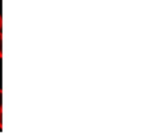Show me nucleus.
Here are the masks:
<instances>
[{"label": "nucleus", "instance_id": "1", "mask_svg": "<svg viewBox=\"0 0 149 133\" xmlns=\"http://www.w3.org/2000/svg\"><path fill=\"white\" fill-rule=\"evenodd\" d=\"M3 56V35L0 31V58Z\"/></svg>", "mask_w": 149, "mask_h": 133}, {"label": "nucleus", "instance_id": "2", "mask_svg": "<svg viewBox=\"0 0 149 133\" xmlns=\"http://www.w3.org/2000/svg\"><path fill=\"white\" fill-rule=\"evenodd\" d=\"M3 107V91L0 89V110H2Z\"/></svg>", "mask_w": 149, "mask_h": 133}, {"label": "nucleus", "instance_id": "3", "mask_svg": "<svg viewBox=\"0 0 149 133\" xmlns=\"http://www.w3.org/2000/svg\"><path fill=\"white\" fill-rule=\"evenodd\" d=\"M2 113H3V111L0 110V129L3 128V118H2Z\"/></svg>", "mask_w": 149, "mask_h": 133}, {"label": "nucleus", "instance_id": "4", "mask_svg": "<svg viewBox=\"0 0 149 133\" xmlns=\"http://www.w3.org/2000/svg\"><path fill=\"white\" fill-rule=\"evenodd\" d=\"M1 28H2V17L0 15V31H1Z\"/></svg>", "mask_w": 149, "mask_h": 133}]
</instances>
